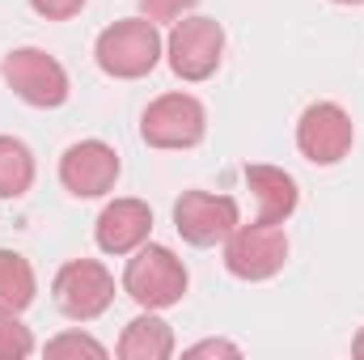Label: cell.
Returning a JSON list of instances; mask_svg holds the SVG:
<instances>
[{
	"label": "cell",
	"instance_id": "22",
	"mask_svg": "<svg viewBox=\"0 0 364 360\" xmlns=\"http://www.w3.org/2000/svg\"><path fill=\"white\" fill-rule=\"evenodd\" d=\"M335 4H364V0H335Z\"/></svg>",
	"mask_w": 364,
	"mask_h": 360
},
{
	"label": "cell",
	"instance_id": "13",
	"mask_svg": "<svg viewBox=\"0 0 364 360\" xmlns=\"http://www.w3.org/2000/svg\"><path fill=\"white\" fill-rule=\"evenodd\" d=\"M119 356L123 360H170L174 356V331H170V322L157 318V309H144L140 318H132L123 327Z\"/></svg>",
	"mask_w": 364,
	"mask_h": 360
},
{
	"label": "cell",
	"instance_id": "5",
	"mask_svg": "<svg viewBox=\"0 0 364 360\" xmlns=\"http://www.w3.org/2000/svg\"><path fill=\"white\" fill-rule=\"evenodd\" d=\"M0 77L9 81V90L17 93L21 102L38 106V110H55L68 102V73L55 55H47L43 47H17L4 55Z\"/></svg>",
	"mask_w": 364,
	"mask_h": 360
},
{
	"label": "cell",
	"instance_id": "7",
	"mask_svg": "<svg viewBox=\"0 0 364 360\" xmlns=\"http://www.w3.org/2000/svg\"><path fill=\"white\" fill-rule=\"evenodd\" d=\"M356 144V123L339 102H314L296 119V149L314 166H339Z\"/></svg>",
	"mask_w": 364,
	"mask_h": 360
},
{
	"label": "cell",
	"instance_id": "19",
	"mask_svg": "<svg viewBox=\"0 0 364 360\" xmlns=\"http://www.w3.org/2000/svg\"><path fill=\"white\" fill-rule=\"evenodd\" d=\"M30 9L38 17H47V21H68V17H77L85 9V0H30Z\"/></svg>",
	"mask_w": 364,
	"mask_h": 360
},
{
	"label": "cell",
	"instance_id": "16",
	"mask_svg": "<svg viewBox=\"0 0 364 360\" xmlns=\"http://www.w3.org/2000/svg\"><path fill=\"white\" fill-rule=\"evenodd\" d=\"M34 352V335H30V327L17 318V314H9V309H0V360H21Z\"/></svg>",
	"mask_w": 364,
	"mask_h": 360
},
{
	"label": "cell",
	"instance_id": "3",
	"mask_svg": "<svg viewBox=\"0 0 364 360\" xmlns=\"http://www.w3.org/2000/svg\"><path fill=\"white\" fill-rule=\"evenodd\" d=\"M166 60L174 68V77L182 81H208L220 60H225V30L216 17H203V13H186L170 26V38H166Z\"/></svg>",
	"mask_w": 364,
	"mask_h": 360
},
{
	"label": "cell",
	"instance_id": "10",
	"mask_svg": "<svg viewBox=\"0 0 364 360\" xmlns=\"http://www.w3.org/2000/svg\"><path fill=\"white\" fill-rule=\"evenodd\" d=\"M119 170H123L119 166V153L106 140H77L60 157V182L77 199H97V195L114 191Z\"/></svg>",
	"mask_w": 364,
	"mask_h": 360
},
{
	"label": "cell",
	"instance_id": "20",
	"mask_svg": "<svg viewBox=\"0 0 364 360\" xmlns=\"http://www.w3.org/2000/svg\"><path fill=\"white\" fill-rule=\"evenodd\" d=\"M182 356H191V360H195V356H229V360H237V356H242V348H237V344H229V339H203V344H191Z\"/></svg>",
	"mask_w": 364,
	"mask_h": 360
},
{
	"label": "cell",
	"instance_id": "15",
	"mask_svg": "<svg viewBox=\"0 0 364 360\" xmlns=\"http://www.w3.org/2000/svg\"><path fill=\"white\" fill-rule=\"evenodd\" d=\"M34 186V153L17 136H0V199H21Z\"/></svg>",
	"mask_w": 364,
	"mask_h": 360
},
{
	"label": "cell",
	"instance_id": "9",
	"mask_svg": "<svg viewBox=\"0 0 364 360\" xmlns=\"http://www.w3.org/2000/svg\"><path fill=\"white\" fill-rule=\"evenodd\" d=\"M242 225V208L233 195L216 191H182L174 203V229L191 246H216Z\"/></svg>",
	"mask_w": 364,
	"mask_h": 360
},
{
	"label": "cell",
	"instance_id": "14",
	"mask_svg": "<svg viewBox=\"0 0 364 360\" xmlns=\"http://www.w3.org/2000/svg\"><path fill=\"white\" fill-rule=\"evenodd\" d=\"M34 268L26 255L17 250H0V309L9 314H21L30 301H34Z\"/></svg>",
	"mask_w": 364,
	"mask_h": 360
},
{
	"label": "cell",
	"instance_id": "2",
	"mask_svg": "<svg viewBox=\"0 0 364 360\" xmlns=\"http://www.w3.org/2000/svg\"><path fill=\"white\" fill-rule=\"evenodd\" d=\"M186 284L191 275L182 268V259L170 246H157V242H144L132 250L127 268H123V292L140 305V309H170L186 297Z\"/></svg>",
	"mask_w": 364,
	"mask_h": 360
},
{
	"label": "cell",
	"instance_id": "6",
	"mask_svg": "<svg viewBox=\"0 0 364 360\" xmlns=\"http://www.w3.org/2000/svg\"><path fill=\"white\" fill-rule=\"evenodd\" d=\"M140 136L149 149H195L208 136V110L195 93H161L144 106Z\"/></svg>",
	"mask_w": 364,
	"mask_h": 360
},
{
	"label": "cell",
	"instance_id": "12",
	"mask_svg": "<svg viewBox=\"0 0 364 360\" xmlns=\"http://www.w3.org/2000/svg\"><path fill=\"white\" fill-rule=\"evenodd\" d=\"M242 179H246L255 203H259V221L284 225V221L296 212L301 191H296V179H292L288 170H279V166H246Z\"/></svg>",
	"mask_w": 364,
	"mask_h": 360
},
{
	"label": "cell",
	"instance_id": "17",
	"mask_svg": "<svg viewBox=\"0 0 364 360\" xmlns=\"http://www.w3.org/2000/svg\"><path fill=\"white\" fill-rule=\"evenodd\" d=\"M47 356H93V360H106V348L85 335V331H64L55 339H47Z\"/></svg>",
	"mask_w": 364,
	"mask_h": 360
},
{
	"label": "cell",
	"instance_id": "18",
	"mask_svg": "<svg viewBox=\"0 0 364 360\" xmlns=\"http://www.w3.org/2000/svg\"><path fill=\"white\" fill-rule=\"evenodd\" d=\"M195 4H199V0H140L144 17H153V21H178V17H186Z\"/></svg>",
	"mask_w": 364,
	"mask_h": 360
},
{
	"label": "cell",
	"instance_id": "1",
	"mask_svg": "<svg viewBox=\"0 0 364 360\" xmlns=\"http://www.w3.org/2000/svg\"><path fill=\"white\" fill-rule=\"evenodd\" d=\"M93 55H97V68L114 81H140L149 77L161 55H166V38L157 30L153 17H123L114 26H106L93 43Z\"/></svg>",
	"mask_w": 364,
	"mask_h": 360
},
{
	"label": "cell",
	"instance_id": "8",
	"mask_svg": "<svg viewBox=\"0 0 364 360\" xmlns=\"http://www.w3.org/2000/svg\"><path fill=\"white\" fill-rule=\"evenodd\" d=\"M51 297L55 305L77 318V322H93L110 309L114 301V275L102 268L97 259H73L55 271V284H51Z\"/></svg>",
	"mask_w": 364,
	"mask_h": 360
},
{
	"label": "cell",
	"instance_id": "4",
	"mask_svg": "<svg viewBox=\"0 0 364 360\" xmlns=\"http://www.w3.org/2000/svg\"><path fill=\"white\" fill-rule=\"evenodd\" d=\"M288 263V233L275 221H255V225H237L225 238V268L237 280H272Z\"/></svg>",
	"mask_w": 364,
	"mask_h": 360
},
{
	"label": "cell",
	"instance_id": "21",
	"mask_svg": "<svg viewBox=\"0 0 364 360\" xmlns=\"http://www.w3.org/2000/svg\"><path fill=\"white\" fill-rule=\"evenodd\" d=\"M352 356H360V360H364V327H360V335L352 339Z\"/></svg>",
	"mask_w": 364,
	"mask_h": 360
},
{
	"label": "cell",
	"instance_id": "11",
	"mask_svg": "<svg viewBox=\"0 0 364 360\" xmlns=\"http://www.w3.org/2000/svg\"><path fill=\"white\" fill-rule=\"evenodd\" d=\"M153 233V208L144 199H110L97 221H93V238L106 255H132L136 246H144Z\"/></svg>",
	"mask_w": 364,
	"mask_h": 360
}]
</instances>
